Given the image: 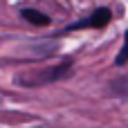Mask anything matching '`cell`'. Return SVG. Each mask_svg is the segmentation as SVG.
<instances>
[{
  "instance_id": "cell-5",
  "label": "cell",
  "mask_w": 128,
  "mask_h": 128,
  "mask_svg": "<svg viewBox=\"0 0 128 128\" xmlns=\"http://www.w3.org/2000/svg\"><path fill=\"white\" fill-rule=\"evenodd\" d=\"M112 90L119 92V94H128V76H126V79H117V81H112Z\"/></svg>"
},
{
  "instance_id": "cell-3",
  "label": "cell",
  "mask_w": 128,
  "mask_h": 128,
  "mask_svg": "<svg viewBox=\"0 0 128 128\" xmlns=\"http://www.w3.org/2000/svg\"><path fill=\"white\" fill-rule=\"evenodd\" d=\"M22 18L29 20L32 25H38V27L50 25V16H45L43 11H36V9H22Z\"/></svg>"
},
{
  "instance_id": "cell-1",
  "label": "cell",
  "mask_w": 128,
  "mask_h": 128,
  "mask_svg": "<svg viewBox=\"0 0 128 128\" xmlns=\"http://www.w3.org/2000/svg\"><path fill=\"white\" fill-rule=\"evenodd\" d=\"M70 70H72V63H68V61H65V63H58V65H54V68H47V70H43V72H36V74L32 76V81H27L25 86H40V83L58 81V79L68 76Z\"/></svg>"
},
{
  "instance_id": "cell-4",
  "label": "cell",
  "mask_w": 128,
  "mask_h": 128,
  "mask_svg": "<svg viewBox=\"0 0 128 128\" xmlns=\"http://www.w3.org/2000/svg\"><path fill=\"white\" fill-rule=\"evenodd\" d=\"M126 61H128V32H126V36H124V47H122L119 56L115 58V63H117V65H124Z\"/></svg>"
},
{
  "instance_id": "cell-2",
  "label": "cell",
  "mask_w": 128,
  "mask_h": 128,
  "mask_svg": "<svg viewBox=\"0 0 128 128\" xmlns=\"http://www.w3.org/2000/svg\"><path fill=\"white\" fill-rule=\"evenodd\" d=\"M108 22H110V11H108L106 7H99V9H94V14H92L90 18H83V20L70 25V29H72V32H74V29H86V27H90V29H101V27H106Z\"/></svg>"
}]
</instances>
